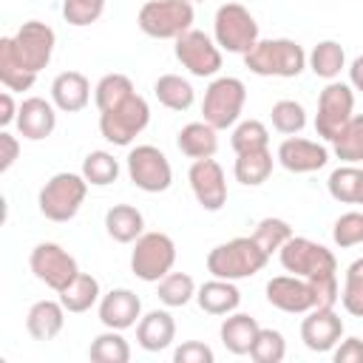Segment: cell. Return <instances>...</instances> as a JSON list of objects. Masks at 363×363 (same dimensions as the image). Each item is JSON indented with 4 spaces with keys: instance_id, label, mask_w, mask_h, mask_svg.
<instances>
[{
    "instance_id": "33",
    "label": "cell",
    "mask_w": 363,
    "mask_h": 363,
    "mask_svg": "<svg viewBox=\"0 0 363 363\" xmlns=\"http://www.w3.org/2000/svg\"><path fill=\"white\" fill-rule=\"evenodd\" d=\"M88 357L94 363H128L130 360V346H128V340L122 337L119 329H108V332H102L91 340Z\"/></svg>"
},
{
    "instance_id": "46",
    "label": "cell",
    "mask_w": 363,
    "mask_h": 363,
    "mask_svg": "<svg viewBox=\"0 0 363 363\" xmlns=\"http://www.w3.org/2000/svg\"><path fill=\"white\" fill-rule=\"evenodd\" d=\"M335 363H363V340L360 337H346L332 349Z\"/></svg>"
},
{
    "instance_id": "17",
    "label": "cell",
    "mask_w": 363,
    "mask_h": 363,
    "mask_svg": "<svg viewBox=\"0 0 363 363\" xmlns=\"http://www.w3.org/2000/svg\"><path fill=\"white\" fill-rule=\"evenodd\" d=\"M343 337V320L335 306H315L301 320V340L309 352H332Z\"/></svg>"
},
{
    "instance_id": "6",
    "label": "cell",
    "mask_w": 363,
    "mask_h": 363,
    "mask_svg": "<svg viewBox=\"0 0 363 363\" xmlns=\"http://www.w3.org/2000/svg\"><path fill=\"white\" fill-rule=\"evenodd\" d=\"M193 3L190 0H147L139 9V28L156 40H176L193 28Z\"/></svg>"
},
{
    "instance_id": "27",
    "label": "cell",
    "mask_w": 363,
    "mask_h": 363,
    "mask_svg": "<svg viewBox=\"0 0 363 363\" xmlns=\"http://www.w3.org/2000/svg\"><path fill=\"white\" fill-rule=\"evenodd\" d=\"M105 230L113 241L130 244L145 233V218L133 204H113L105 213Z\"/></svg>"
},
{
    "instance_id": "12",
    "label": "cell",
    "mask_w": 363,
    "mask_h": 363,
    "mask_svg": "<svg viewBox=\"0 0 363 363\" xmlns=\"http://www.w3.org/2000/svg\"><path fill=\"white\" fill-rule=\"evenodd\" d=\"M354 116V88L346 82L332 79L320 96H318V113H315V130L320 139L332 142L337 130Z\"/></svg>"
},
{
    "instance_id": "10",
    "label": "cell",
    "mask_w": 363,
    "mask_h": 363,
    "mask_svg": "<svg viewBox=\"0 0 363 363\" xmlns=\"http://www.w3.org/2000/svg\"><path fill=\"white\" fill-rule=\"evenodd\" d=\"M147 122H150V108H147V102L139 94L128 96L125 102H119L111 111H99V130H102V136L111 145H119V147H128L147 128Z\"/></svg>"
},
{
    "instance_id": "7",
    "label": "cell",
    "mask_w": 363,
    "mask_h": 363,
    "mask_svg": "<svg viewBox=\"0 0 363 363\" xmlns=\"http://www.w3.org/2000/svg\"><path fill=\"white\" fill-rule=\"evenodd\" d=\"M244 102H247L244 82L238 77H218L204 91V102H201L204 122L213 125L216 130L233 128L244 111Z\"/></svg>"
},
{
    "instance_id": "9",
    "label": "cell",
    "mask_w": 363,
    "mask_h": 363,
    "mask_svg": "<svg viewBox=\"0 0 363 363\" xmlns=\"http://www.w3.org/2000/svg\"><path fill=\"white\" fill-rule=\"evenodd\" d=\"M213 40L230 54H247L258 43V23L241 3H224L213 20Z\"/></svg>"
},
{
    "instance_id": "19",
    "label": "cell",
    "mask_w": 363,
    "mask_h": 363,
    "mask_svg": "<svg viewBox=\"0 0 363 363\" xmlns=\"http://www.w3.org/2000/svg\"><path fill=\"white\" fill-rule=\"evenodd\" d=\"M142 318V301L136 292L130 289H111L108 295L99 298V320L108 326V329H130L136 326Z\"/></svg>"
},
{
    "instance_id": "16",
    "label": "cell",
    "mask_w": 363,
    "mask_h": 363,
    "mask_svg": "<svg viewBox=\"0 0 363 363\" xmlns=\"http://www.w3.org/2000/svg\"><path fill=\"white\" fill-rule=\"evenodd\" d=\"M187 179H190V190L196 196V201L216 213L227 204V182H224V170L216 159H196L187 170Z\"/></svg>"
},
{
    "instance_id": "24",
    "label": "cell",
    "mask_w": 363,
    "mask_h": 363,
    "mask_svg": "<svg viewBox=\"0 0 363 363\" xmlns=\"http://www.w3.org/2000/svg\"><path fill=\"white\" fill-rule=\"evenodd\" d=\"M196 301L207 315H230L241 303V292L227 278H213L196 289Z\"/></svg>"
},
{
    "instance_id": "45",
    "label": "cell",
    "mask_w": 363,
    "mask_h": 363,
    "mask_svg": "<svg viewBox=\"0 0 363 363\" xmlns=\"http://www.w3.org/2000/svg\"><path fill=\"white\" fill-rule=\"evenodd\" d=\"M213 360H216L213 349L201 340H184L173 352V363H213Z\"/></svg>"
},
{
    "instance_id": "13",
    "label": "cell",
    "mask_w": 363,
    "mask_h": 363,
    "mask_svg": "<svg viewBox=\"0 0 363 363\" xmlns=\"http://www.w3.org/2000/svg\"><path fill=\"white\" fill-rule=\"evenodd\" d=\"M128 176L145 193H164L173 184V167L153 145H136L128 153Z\"/></svg>"
},
{
    "instance_id": "43",
    "label": "cell",
    "mask_w": 363,
    "mask_h": 363,
    "mask_svg": "<svg viewBox=\"0 0 363 363\" xmlns=\"http://www.w3.org/2000/svg\"><path fill=\"white\" fill-rule=\"evenodd\" d=\"M332 241H335L340 250H349V247L363 244V213H360V210L343 213V216L335 221V227H332Z\"/></svg>"
},
{
    "instance_id": "25",
    "label": "cell",
    "mask_w": 363,
    "mask_h": 363,
    "mask_svg": "<svg viewBox=\"0 0 363 363\" xmlns=\"http://www.w3.org/2000/svg\"><path fill=\"white\" fill-rule=\"evenodd\" d=\"M258 332H261L258 320L250 318V315H244V312H230V315L224 318L221 329H218L224 349L233 352V354H250V349H252Z\"/></svg>"
},
{
    "instance_id": "5",
    "label": "cell",
    "mask_w": 363,
    "mask_h": 363,
    "mask_svg": "<svg viewBox=\"0 0 363 363\" xmlns=\"http://www.w3.org/2000/svg\"><path fill=\"white\" fill-rule=\"evenodd\" d=\"M85 196H88V182L82 173H54L43 184L37 204L48 221H71L79 213Z\"/></svg>"
},
{
    "instance_id": "51",
    "label": "cell",
    "mask_w": 363,
    "mask_h": 363,
    "mask_svg": "<svg viewBox=\"0 0 363 363\" xmlns=\"http://www.w3.org/2000/svg\"><path fill=\"white\" fill-rule=\"evenodd\" d=\"M190 3H199V0H190Z\"/></svg>"
},
{
    "instance_id": "37",
    "label": "cell",
    "mask_w": 363,
    "mask_h": 363,
    "mask_svg": "<svg viewBox=\"0 0 363 363\" xmlns=\"http://www.w3.org/2000/svg\"><path fill=\"white\" fill-rule=\"evenodd\" d=\"M196 298V284L187 272H167L162 281H159V301L170 309L176 306H184Z\"/></svg>"
},
{
    "instance_id": "4",
    "label": "cell",
    "mask_w": 363,
    "mask_h": 363,
    "mask_svg": "<svg viewBox=\"0 0 363 363\" xmlns=\"http://www.w3.org/2000/svg\"><path fill=\"white\" fill-rule=\"evenodd\" d=\"M244 65L258 77H284L292 79L306 68V51L286 37L278 40H258L247 54Z\"/></svg>"
},
{
    "instance_id": "35",
    "label": "cell",
    "mask_w": 363,
    "mask_h": 363,
    "mask_svg": "<svg viewBox=\"0 0 363 363\" xmlns=\"http://www.w3.org/2000/svg\"><path fill=\"white\" fill-rule=\"evenodd\" d=\"M82 176L94 187H108L119 179V162L108 150H91L82 159Z\"/></svg>"
},
{
    "instance_id": "1",
    "label": "cell",
    "mask_w": 363,
    "mask_h": 363,
    "mask_svg": "<svg viewBox=\"0 0 363 363\" xmlns=\"http://www.w3.org/2000/svg\"><path fill=\"white\" fill-rule=\"evenodd\" d=\"M57 34L48 23L28 20L14 37L0 40V82L9 91H28L37 74L51 62Z\"/></svg>"
},
{
    "instance_id": "36",
    "label": "cell",
    "mask_w": 363,
    "mask_h": 363,
    "mask_svg": "<svg viewBox=\"0 0 363 363\" xmlns=\"http://www.w3.org/2000/svg\"><path fill=\"white\" fill-rule=\"evenodd\" d=\"M360 179H363V170L354 167V164H343V167H335L329 173V196L335 201H343V204H357V196H360Z\"/></svg>"
},
{
    "instance_id": "3",
    "label": "cell",
    "mask_w": 363,
    "mask_h": 363,
    "mask_svg": "<svg viewBox=\"0 0 363 363\" xmlns=\"http://www.w3.org/2000/svg\"><path fill=\"white\" fill-rule=\"evenodd\" d=\"M267 261L269 255L261 250V244L252 235H238L207 252V272L213 278L241 281V278H252L255 272H261Z\"/></svg>"
},
{
    "instance_id": "18",
    "label": "cell",
    "mask_w": 363,
    "mask_h": 363,
    "mask_svg": "<svg viewBox=\"0 0 363 363\" xmlns=\"http://www.w3.org/2000/svg\"><path fill=\"white\" fill-rule=\"evenodd\" d=\"M281 167H286L289 173H315L329 162V150L320 142L312 139H301V136H289L278 145V156Z\"/></svg>"
},
{
    "instance_id": "14",
    "label": "cell",
    "mask_w": 363,
    "mask_h": 363,
    "mask_svg": "<svg viewBox=\"0 0 363 363\" xmlns=\"http://www.w3.org/2000/svg\"><path fill=\"white\" fill-rule=\"evenodd\" d=\"M176 60L193 74V77H213L221 68V48L216 40H210L204 31L190 28L182 37H176Z\"/></svg>"
},
{
    "instance_id": "21",
    "label": "cell",
    "mask_w": 363,
    "mask_h": 363,
    "mask_svg": "<svg viewBox=\"0 0 363 363\" xmlns=\"http://www.w3.org/2000/svg\"><path fill=\"white\" fill-rule=\"evenodd\" d=\"M91 99V82L85 74L79 71H62L54 77L51 82V102L65 111V113H77L88 105Z\"/></svg>"
},
{
    "instance_id": "42",
    "label": "cell",
    "mask_w": 363,
    "mask_h": 363,
    "mask_svg": "<svg viewBox=\"0 0 363 363\" xmlns=\"http://www.w3.org/2000/svg\"><path fill=\"white\" fill-rule=\"evenodd\" d=\"M250 357L255 363H281L286 357V340L278 329H261L252 349H250Z\"/></svg>"
},
{
    "instance_id": "34",
    "label": "cell",
    "mask_w": 363,
    "mask_h": 363,
    "mask_svg": "<svg viewBox=\"0 0 363 363\" xmlns=\"http://www.w3.org/2000/svg\"><path fill=\"white\" fill-rule=\"evenodd\" d=\"M136 91H133V82H130V77H125V74H105L99 82H96V88H94V102H96V108L99 111H111V108H116L119 102H125L128 96H133Z\"/></svg>"
},
{
    "instance_id": "40",
    "label": "cell",
    "mask_w": 363,
    "mask_h": 363,
    "mask_svg": "<svg viewBox=\"0 0 363 363\" xmlns=\"http://www.w3.org/2000/svg\"><path fill=\"white\" fill-rule=\"evenodd\" d=\"M252 238L261 244V250L267 252V255H272V252H278L289 238H292V227L284 221V218H261L258 224H255V233H252Z\"/></svg>"
},
{
    "instance_id": "23",
    "label": "cell",
    "mask_w": 363,
    "mask_h": 363,
    "mask_svg": "<svg viewBox=\"0 0 363 363\" xmlns=\"http://www.w3.org/2000/svg\"><path fill=\"white\" fill-rule=\"evenodd\" d=\"M65 326V306L60 301H37L26 315V329L34 340H54Z\"/></svg>"
},
{
    "instance_id": "28",
    "label": "cell",
    "mask_w": 363,
    "mask_h": 363,
    "mask_svg": "<svg viewBox=\"0 0 363 363\" xmlns=\"http://www.w3.org/2000/svg\"><path fill=\"white\" fill-rule=\"evenodd\" d=\"M306 62H309V68H312L315 77L332 82V79L346 68V51H343V45H340L337 40H323V43H318V45L309 51Z\"/></svg>"
},
{
    "instance_id": "50",
    "label": "cell",
    "mask_w": 363,
    "mask_h": 363,
    "mask_svg": "<svg viewBox=\"0 0 363 363\" xmlns=\"http://www.w3.org/2000/svg\"><path fill=\"white\" fill-rule=\"evenodd\" d=\"M357 204H363V179H360V196H357Z\"/></svg>"
},
{
    "instance_id": "11",
    "label": "cell",
    "mask_w": 363,
    "mask_h": 363,
    "mask_svg": "<svg viewBox=\"0 0 363 363\" xmlns=\"http://www.w3.org/2000/svg\"><path fill=\"white\" fill-rule=\"evenodd\" d=\"M28 267L34 272V278L40 284H45L48 289L54 292H62L77 275H79V267H77V258L71 252H65L60 244L54 241H43L31 250L28 255Z\"/></svg>"
},
{
    "instance_id": "22",
    "label": "cell",
    "mask_w": 363,
    "mask_h": 363,
    "mask_svg": "<svg viewBox=\"0 0 363 363\" xmlns=\"http://www.w3.org/2000/svg\"><path fill=\"white\" fill-rule=\"evenodd\" d=\"M173 337H176V320L167 309H150L136 323V343L145 352H162L173 343Z\"/></svg>"
},
{
    "instance_id": "31",
    "label": "cell",
    "mask_w": 363,
    "mask_h": 363,
    "mask_svg": "<svg viewBox=\"0 0 363 363\" xmlns=\"http://www.w3.org/2000/svg\"><path fill=\"white\" fill-rule=\"evenodd\" d=\"M60 295V303L65 306V312H88L96 301H99V281L88 272H79Z\"/></svg>"
},
{
    "instance_id": "2",
    "label": "cell",
    "mask_w": 363,
    "mask_h": 363,
    "mask_svg": "<svg viewBox=\"0 0 363 363\" xmlns=\"http://www.w3.org/2000/svg\"><path fill=\"white\" fill-rule=\"evenodd\" d=\"M281 267L292 275L306 278L315 292H318V306H335L340 298L337 289V261L332 255V250H326L323 244L303 238V235H292L281 250H278Z\"/></svg>"
},
{
    "instance_id": "47",
    "label": "cell",
    "mask_w": 363,
    "mask_h": 363,
    "mask_svg": "<svg viewBox=\"0 0 363 363\" xmlns=\"http://www.w3.org/2000/svg\"><path fill=\"white\" fill-rule=\"evenodd\" d=\"M20 156V142L9 130H0V173H6Z\"/></svg>"
},
{
    "instance_id": "48",
    "label": "cell",
    "mask_w": 363,
    "mask_h": 363,
    "mask_svg": "<svg viewBox=\"0 0 363 363\" xmlns=\"http://www.w3.org/2000/svg\"><path fill=\"white\" fill-rule=\"evenodd\" d=\"M17 105H14V96H11V91L6 88L3 94H0V125L6 128V125H11V122H17Z\"/></svg>"
},
{
    "instance_id": "41",
    "label": "cell",
    "mask_w": 363,
    "mask_h": 363,
    "mask_svg": "<svg viewBox=\"0 0 363 363\" xmlns=\"http://www.w3.org/2000/svg\"><path fill=\"white\" fill-rule=\"evenodd\" d=\"M340 303L349 315L363 318V258L352 261L343 278V292H340Z\"/></svg>"
},
{
    "instance_id": "29",
    "label": "cell",
    "mask_w": 363,
    "mask_h": 363,
    "mask_svg": "<svg viewBox=\"0 0 363 363\" xmlns=\"http://www.w3.org/2000/svg\"><path fill=\"white\" fill-rule=\"evenodd\" d=\"M233 173H235V179H238L244 187H258V184H264V182L269 179V173H272V153H269V147L238 153Z\"/></svg>"
},
{
    "instance_id": "38",
    "label": "cell",
    "mask_w": 363,
    "mask_h": 363,
    "mask_svg": "<svg viewBox=\"0 0 363 363\" xmlns=\"http://www.w3.org/2000/svg\"><path fill=\"white\" fill-rule=\"evenodd\" d=\"M269 119H272V128L284 136H295L306 128V111L295 99H278L269 111Z\"/></svg>"
},
{
    "instance_id": "15",
    "label": "cell",
    "mask_w": 363,
    "mask_h": 363,
    "mask_svg": "<svg viewBox=\"0 0 363 363\" xmlns=\"http://www.w3.org/2000/svg\"><path fill=\"white\" fill-rule=\"evenodd\" d=\"M267 301L281 309V312H289V315H301V312H309L318 306V292L315 286L301 278V275H275L267 281Z\"/></svg>"
},
{
    "instance_id": "39",
    "label": "cell",
    "mask_w": 363,
    "mask_h": 363,
    "mask_svg": "<svg viewBox=\"0 0 363 363\" xmlns=\"http://www.w3.org/2000/svg\"><path fill=\"white\" fill-rule=\"evenodd\" d=\"M235 153H247V150H261L269 147V130L264 122L258 119H244L233 128V139H230Z\"/></svg>"
},
{
    "instance_id": "30",
    "label": "cell",
    "mask_w": 363,
    "mask_h": 363,
    "mask_svg": "<svg viewBox=\"0 0 363 363\" xmlns=\"http://www.w3.org/2000/svg\"><path fill=\"white\" fill-rule=\"evenodd\" d=\"M153 94H156V99H159L164 108H170V111H187V108L193 105V99H196L193 85H190L184 77H179V74H162V77L153 82Z\"/></svg>"
},
{
    "instance_id": "20",
    "label": "cell",
    "mask_w": 363,
    "mask_h": 363,
    "mask_svg": "<svg viewBox=\"0 0 363 363\" xmlns=\"http://www.w3.org/2000/svg\"><path fill=\"white\" fill-rule=\"evenodd\" d=\"M17 130L23 139H31V142H40L45 136L54 133L57 128V113H54V105L45 102L43 96H28L20 102V111H17Z\"/></svg>"
},
{
    "instance_id": "26",
    "label": "cell",
    "mask_w": 363,
    "mask_h": 363,
    "mask_svg": "<svg viewBox=\"0 0 363 363\" xmlns=\"http://www.w3.org/2000/svg\"><path fill=\"white\" fill-rule=\"evenodd\" d=\"M216 133H218V130H216L213 125H207V122H190V125H184V128L179 130L176 145H179V150H182L184 156H190L193 162H196V159H213L216 150H218V136H216Z\"/></svg>"
},
{
    "instance_id": "32",
    "label": "cell",
    "mask_w": 363,
    "mask_h": 363,
    "mask_svg": "<svg viewBox=\"0 0 363 363\" xmlns=\"http://www.w3.org/2000/svg\"><path fill=\"white\" fill-rule=\"evenodd\" d=\"M332 150L340 162L357 164L363 162V113H354L332 139Z\"/></svg>"
},
{
    "instance_id": "44",
    "label": "cell",
    "mask_w": 363,
    "mask_h": 363,
    "mask_svg": "<svg viewBox=\"0 0 363 363\" xmlns=\"http://www.w3.org/2000/svg\"><path fill=\"white\" fill-rule=\"evenodd\" d=\"M105 11V0H65L62 3V17L65 23L82 28V26H91L102 17Z\"/></svg>"
},
{
    "instance_id": "49",
    "label": "cell",
    "mask_w": 363,
    "mask_h": 363,
    "mask_svg": "<svg viewBox=\"0 0 363 363\" xmlns=\"http://www.w3.org/2000/svg\"><path fill=\"white\" fill-rule=\"evenodd\" d=\"M349 85H352L354 91H360V94H363V54H360V57H354V60H352V65H349Z\"/></svg>"
},
{
    "instance_id": "8",
    "label": "cell",
    "mask_w": 363,
    "mask_h": 363,
    "mask_svg": "<svg viewBox=\"0 0 363 363\" xmlns=\"http://www.w3.org/2000/svg\"><path fill=\"white\" fill-rule=\"evenodd\" d=\"M176 264V244L167 233H142L130 252V269L139 281L159 284Z\"/></svg>"
}]
</instances>
